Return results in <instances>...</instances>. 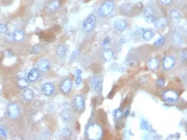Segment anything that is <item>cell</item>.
<instances>
[{"label":"cell","instance_id":"6da1fadb","mask_svg":"<svg viewBox=\"0 0 187 140\" xmlns=\"http://www.w3.org/2000/svg\"><path fill=\"white\" fill-rule=\"evenodd\" d=\"M116 4L114 0H104L99 7L98 15L101 18H108L114 12Z\"/></svg>","mask_w":187,"mask_h":140},{"label":"cell","instance_id":"7a4b0ae2","mask_svg":"<svg viewBox=\"0 0 187 140\" xmlns=\"http://www.w3.org/2000/svg\"><path fill=\"white\" fill-rule=\"evenodd\" d=\"M170 42L173 47H182L185 42V38L183 36V33L178 30H173L169 34Z\"/></svg>","mask_w":187,"mask_h":140},{"label":"cell","instance_id":"3957f363","mask_svg":"<svg viewBox=\"0 0 187 140\" xmlns=\"http://www.w3.org/2000/svg\"><path fill=\"white\" fill-rule=\"evenodd\" d=\"M96 17L94 15V13H92L85 19V20L83 22V30L85 33H92L95 29L96 27Z\"/></svg>","mask_w":187,"mask_h":140},{"label":"cell","instance_id":"277c9868","mask_svg":"<svg viewBox=\"0 0 187 140\" xmlns=\"http://www.w3.org/2000/svg\"><path fill=\"white\" fill-rule=\"evenodd\" d=\"M87 135L89 139H100L102 135V129L99 125L93 123L89 126L87 129Z\"/></svg>","mask_w":187,"mask_h":140},{"label":"cell","instance_id":"5b68a950","mask_svg":"<svg viewBox=\"0 0 187 140\" xmlns=\"http://www.w3.org/2000/svg\"><path fill=\"white\" fill-rule=\"evenodd\" d=\"M73 106L75 111H77V113H83L86 107L84 97L80 95H77L75 96L73 99Z\"/></svg>","mask_w":187,"mask_h":140},{"label":"cell","instance_id":"8992f818","mask_svg":"<svg viewBox=\"0 0 187 140\" xmlns=\"http://www.w3.org/2000/svg\"><path fill=\"white\" fill-rule=\"evenodd\" d=\"M178 97H179V95H178L177 92L173 91V90H165L161 94L162 100L169 103H173L177 102V99H178Z\"/></svg>","mask_w":187,"mask_h":140},{"label":"cell","instance_id":"52a82bcc","mask_svg":"<svg viewBox=\"0 0 187 140\" xmlns=\"http://www.w3.org/2000/svg\"><path fill=\"white\" fill-rule=\"evenodd\" d=\"M176 63H177V61H176L175 57L171 54H169V55H166L163 58L161 66H162L164 71H168L172 70L176 66Z\"/></svg>","mask_w":187,"mask_h":140},{"label":"cell","instance_id":"ba28073f","mask_svg":"<svg viewBox=\"0 0 187 140\" xmlns=\"http://www.w3.org/2000/svg\"><path fill=\"white\" fill-rule=\"evenodd\" d=\"M7 113L8 117L11 119H16L19 118L20 115V108L16 103H10L7 107Z\"/></svg>","mask_w":187,"mask_h":140},{"label":"cell","instance_id":"9c48e42d","mask_svg":"<svg viewBox=\"0 0 187 140\" xmlns=\"http://www.w3.org/2000/svg\"><path fill=\"white\" fill-rule=\"evenodd\" d=\"M72 86H73V82L71 79L67 78V79H64L60 83L59 88L61 91L62 93H64V95H68L71 91L72 89Z\"/></svg>","mask_w":187,"mask_h":140},{"label":"cell","instance_id":"30bf717a","mask_svg":"<svg viewBox=\"0 0 187 140\" xmlns=\"http://www.w3.org/2000/svg\"><path fill=\"white\" fill-rule=\"evenodd\" d=\"M160 60L158 58L152 57V58H149L147 60L148 68L149 69L150 71H155L158 70L159 67H160Z\"/></svg>","mask_w":187,"mask_h":140},{"label":"cell","instance_id":"8fae6325","mask_svg":"<svg viewBox=\"0 0 187 140\" xmlns=\"http://www.w3.org/2000/svg\"><path fill=\"white\" fill-rule=\"evenodd\" d=\"M50 67H51V63L47 59H41L37 63V69L40 71V72H42V73L48 71Z\"/></svg>","mask_w":187,"mask_h":140},{"label":"cell","instance_id":"7c38bea8","mask_svg":"<svg viewBox=\"0 0 187 140\" xmlns=\"http://www.w3.org/2000/svg\"><path fill=\"white\" fill-rule=\"evenodd\" d=\"M55 91V85L52 83H45L42 86V92L45 96H51Z\"/></svg>","mask_w":187,"mask_h":140},{"label":"cell","instance_id":"4fadbf2b","mask_svg":"<svg viewBox=\"0 0 187 140\" xmlns=\"http://www.w3.org/2000/svg\"><path fill=\"white\" fill-rule=\"evenodd\" d=\"M40 78V71L37 68H32L27 73V79L30 83H34Z\"/></svg>","mask_w":187,"mask_h":140},{"label":"cell","instance_id":"5bb4252c","mask_svg":"<svg viewBox=\"0 0 187 140\" xmlns=\"http://www.w3.org/2000/svg\"><path fill=\"white\" fill-rule=\"evenodd\" d=\"M182 16L179 10L177 9H173L170 10V19L174 24H177L182 21Z\"/></svg>","mask_w":187,"mask_h":140},{"label":"cell","instance_id":"9a60e30c","mask_svg":"<svg viewBox=\"0 0 187 140\" xmlns=\"http://www.w3.org/2000/svg\"><path fill=\"white\" fill-rule=\"evenodd\" d=\"M114 51L111 48H105L101 51V57L106 62L111 61L114 58Z\"/></svg>","mask_w":187,"mask_h":140},{"label":"cell","instance_id":"2e32d148","mask_svg":"<svg viewBox=\"0 0 187 140\" xmlns=\"http://www.w3.org/2000/svg\"><path fill=\"white\" fill-rule=\"evenodd\" d=\"M128 27V22L124 19H116L114 22V28L120 32L125 31Z\"/></svg>","mask_w":187,"mask_h":140},{"label":"cell","instance_id":"e0dca14e","mask_svg":"<svg viewBox=\"0 0 187 140\" xmlns=\"http://www.w3.org/2000/svg\"><path fill=\"white\" fill-rule=\"evenodd\" d=\"M134 6L130 3H126L124 4L121 7V15H131L134 11Z\"/></svg>","mask_w":187,"mask_h":140},{"label":"cell","instance_id":"ac0fdd59","mask_svg":"<svg viewBox=\"0 0 187 140\" xmlns=\"http://www.w3.org/2000/svg\"><path fill=\"white\" fill-rule=\"evenodd\" d=\"M155 28L158 30H161L163 28H165V27L167 25L168 21L165 18L163 17H158L156 19L155 22H153Z\"/></svg>","mask_w":187,"mask_h":140},{"label":"cell","instance_id":"d6986e66","mask_svg":"<svg viewBox=\"0 0 187 140\" xmlns=\"http://www.w3.org/2000/svg\"><path fill=\"white\" fill-rule=\"evenodd\" d=\"M60 7V2L59 0H52L47 5V10L49 13H55Z\"/></svg>","mask_w":187,"mask_h":140},{"label":"cell","instance_id":"ffe728a7","mask_svg":"<svg viewBox=\"0 0 187 140\" xmlns=\"http://www.w3.org/2000/svg\"><path fill=\"white\" fill-rule=\"evenodd\" d=\"M24 33L21 30H15V31L13 32V41L17 42H21L24 40Z\"/></svg>","mask_w":187,"mask_h":140},{"label":"cell","instance_id":"44dd1931","mask_svg":"<svg viewBox=\"0 0 187 140\" xmlns=\"http://www.w3.org/2000/svg\"><path fill=\"white\" fill-rule=\"evenodd\" d=\"M143 14H144L145 16H149V15L156 16L155 6L152 4V3H149L147 6H145V7L144 8V10H143Z\"/></svg>","mask_w":187,"mask_h":140},{"label":"cell","instance_id":"7402d4cb","mask_svg":"<svg viewBox=\"0 0 187 140\" xmlns=\"http://www.w3.org/2000/svg\"><path fill=\"white\" fill-rule=\"evenodd\" d=\"M35 94L34 91L32 89L25 88V90L23 92V98H24L26 101H32L34 98Z\"/></svg>","mask_w":187,"mask_h":140},{"label":"cell","instance_id":"603a6c76","mask_svg":"<svg viewBox=\"0 0 187 140\" xmlns=\"http://www.w3.org/2000/svg\"><path fill=\"white\" fill-rule=\"evenodd\" d=\"M142 39L145 41H149L154 37V32L152 30H145L142 32Z\"/></svg>","mask_w":187,"mask_h":140},{"label":"cell","instance_id":"cb8c5ba5","mask_svg":"<svg viewBox=\"0 0 187 140\" xmlns=\"http://www.w3.org/2000/svg\"><path fill=\"white\" fill-rule=\"evenodd\" d=\"M56 54L57 56L59 57V58H64L65 55H66V52H67V47L65 45L60 44L56 48Z\"/></svg>","mask_w":187,"mask_h":140},{"label":"cell","instance_id":"d4e9b609","mask_svg":"<svg viewBox=\"0 0 187 140\" xmlns=\"http://www.w3.org/2000/svg\"><path fill=\"white\" fill-rule=\"evenodd\" d=\"M17 85L20 89L27 88L28 86H29V82H28V80H27V79L21 78V79H20L19 80H18Z\"/></svg>","mask_w":187,"mask_h":140},{"label":"cell","instance_id":"484cf974","mask_svg":"<svg viewBox=\"0 0 187 140\" xmlns=\"http://www.w3.org/2000/svg\"><path fill=\"white\" fill-rule=\"evenodd\" d=\"M62 118L64 119V121H69L70 119H71L72 116H71V111L69 110V109H65L64 111H62L61 113Z\"/></svg>","mask_w":187,"mask_h":140},{"label":"cell","instance_id":"4316f807","mask_svg":"<svg viewBox=\"0 0 187 140\" xmlns=\"http://www.w3.org/2000/svg\"><path fill=\"white\" fill-rule=\"evenodd\" d=\"M165 42H166V39H165V37L161 36V37L158 38V39L153 42V46L155 47H157V48H159V47H163V46L165 44Z\"/></svg>","mask_w":187,"mask_h":140},{"label":"cell","instance_id":"83f0119b","mask_svg":"<svg viewBox=\"0 0 187 140\" xmlns=\"http://www.w3.org/2000/svg\"><path fill=\"white\" fill-rule=\"evenodd\" d=\"M102 87H103V82H102V80L98 81L96 83V86H95V91L98 94L101 93V91H102Z\"/></svg>","mask_w":187,"mask_h":140},{"label":"cell","instance_id":"f1b7e54d","mask_svg":"<svg viewBox=\"0 0 187 140\" xmlns=\"http://www.w3.org/2000/svg\"><path fill=\"white\" fill-rule=\"evenodd\" d=\"M165 78H163V77H160L159 79H158V81L156 83V86L161 88V87H163V86H165Z\"/></svg>","mask_w":187,"mask_h":140},{"label":"cell","instance_id":"f546056e","mask_svg":"<svg viewBox=\"0 0 187 140\" xmlns=\"http://www.w3.org/2000/svg\"><path fill=\"white\" fill-rule=\"evenodd\" d=\"M157 18L158 17L153 16V15H149V16H145V22H148V23H153V22H155Z\"/></svg>","mask_w":187,"mask_h":140},{"label":"cell","instance_id":"4dcf8cb0","mask_svg":"<svg viewBox=\"0 0 187 140\" xmlns=\"http://www.w3.org/2000/svg\"><path fill=\"white\" fill-rule=\"evenodd\" d=\"M114 116H115V118L116 119H118L120 120L122 117H123V112L121 111V109H117L116 111H115V113H114Z\"/></svg>","mask_w":187,"mask_h":140},{"label":"cell","instance_id":"1f68e13d","mask_svg":"<svg viewBox=\"0 0 187 140\" xmlns=\"http://www.w3.org/2000/svg\"><path fill=\"white\" fill-rule=\"evenodd\" d=\"M8 31V25L5 23H1L0 24V33L2 34H5Z\"/></svg>","mask_w":187,"mask_h":140},{"label":"cell","instance_id":"d6a6232c","mask_svg":"<svg viewBox=\"0 0 187 140\" xmlns=\"http://www.w3.org/2000/svg\"><path fill=\"white\" fill-rule=\"evenodd\" d=\"M13 55H14V51H13L12 50L8 49L4 51V56L6 58H11Z\"/></svg>","mask_w":187,"mask_h":140},{"label":"cell","instance_id":"836d02e7","mask_svg":"<svg viewBox=\"0 0 187 140\" xmlns=\"http://www.w3.org/2000/svg\"><path fill=\"white\" fill-rule=\"evenodd\" d=\"M159 2L162 6L168 7V6H170L172 4L173 0H159Z\"/></svg>","mask_w":187,"mask_h":140},{"label":"cell","instance_id":"e575fe53","mask_svg":"<svg viewBox=\"0 0 187 140\" xmlns=\"http://www.w3.org/2000/svg\"><path fill=\"white\" fill-rule=\"evenodd\" d=\"M82 82V78L81 74H77V79H76V84L77 86H79L80 84Z\"/></svg>","mask_w":187,"mask_h":140},{"label":"cell","instance_id":"d590c367","mask_svg":"<svg viewBox=\"0 0 187 140\" xmlns=\"http://www.w3.org/2000/svg\"><path fill=\"white\" fill-rule=\"evenodd\" d=\"M110 42H111L110 38L107 37L103 40V42H102V45H108V43H110Z\"/></svg>","mask_w":187,"mask_h":140},{"label":"cell","instance_id":"8d00e7d4","mask_svg":"<svg viewBox=\"0 0 187 140\" xmlns=\"http://www.w3.org/2000/svg\"><path fill=\"white\" fill-rule=\"evenodd\" d=\"M71 135V131L69 130L68 128H65L64 130V132H63V135H65V136H67V135Z\"/></svg>","mask_w":187,"mask_h":140},{"label":"cell","instance_id":"74e56055","mask_svg":"<svg viewBox=\"0 0 187 140\" xmlns=\"http://www.w3.org/2000/svg\"><path fill=\"white\" fill-rule=\"evenodd\" d=\"M181 58H183L182 59H184L185 61L186 60V51H185V50L181 52Z\"/></svg>","mask_w":187,"mask_h":140},{"label":"cell","instance_id":"f35d334b","mask_svg":"<svg viewBox=\"0 0 187 140\" xmlns=\"http://www.w3.org/2000/svg\"><path fill=\"white\" fill-rule=\"evenodd\" d=\"M0 135H3V136H5V137L7 136V131H6L4 128L0 127Z\"/></svg>","mask_w":187,"mask_h":140},{"label":"cell","instance_id":"ab89813d","mask_svg":"<svg viewBox=\"0 0 187 140\" xmlns=\"http://www.w3.org/2000/svg\"><path fill=\"white\" fill-rule=\"evenodd\" d=\"M6 39L8 40H13V33H8Z\"/></svg>","mask_w":187,"mask_h":140},{"label":"cell","instance_id":"60d3db41","mask_svg":"<svg viewBox=\"0 0 187 140\" xmlns=\"http://www.w3.org/2000/svg\"><path fill=\"white\" fill-rule=\"evenodd\" d=\"M141 128H142L143 130H147L148 128V124L146 123H141Z\"/></svg>","mask_w":187,"mask_h":140},{"label":"cell","instance_id":"b9f144b4","mask_svg":"<svg viewBox=\"0 0 187 140\" xmlns=\"http://www.w3.org/2000/svg\"><path fill=\"white\" fill-rule=\"evenodd\" d=\"M129 112H130V111H129V110H128V109H127V110L125 111V112L123 114V117H125V118L126 117H128V115H129Z\"/></svg>","mask_w":187,"mask_h":140},{"label":"cell","instance_id":"7bdbcfd3","mask_svg":"<svg viewBox=\"0 0 187 140\" xmlns=\"http://www.w3.org/2000/svg\"><path fill=\"white\" fill-rule=\"evenodd\" d=\"M76 74H81V71L78 69V70H77V71H76Z\"/></svg>","mask_w":187,"mask_h":140}]
</instances>
